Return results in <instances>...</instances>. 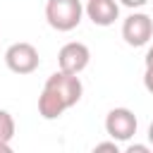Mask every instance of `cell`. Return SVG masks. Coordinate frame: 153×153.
Segmentation results:
<instances>
[{
	"label": "cell",
	"mask_w": 153,
	"mask_h": 153,
	"mask_svg": "<svg viewBox=\"0 0 153 153\" xmlns=\"http://www.w3.org/2000/svg\"><path fill=\"white\" fill-rule=\"evenodd\" d=\"M146 67H153V45L146 50Z\"/></svg>",
	"instance_id": "5bb4252c"
},
{
	"label": "cell",
	"mask_w": 153,
	"mask_h": 153,
	"mask_svg": "<svg viewBox=\"0 0 153 153\" xmlns=\"http://www.w3.org/2000/svg\"><path fill=\"white\" fill-rule=\"evenodd\" d=\"M139 129V120L129 108H112L105 115V134L117 143L129 141Z\"/></svg>",
	"instance_id": "277c9868"
},
{
	"label": "cell",
	"mask_w": 153,
	"mask_h": 153,
	"mask_svg": "<svg viewBox=\"0 0 153 153\" xmlns=\"http://www.w3.org/2000/svg\"><path fill=\"white\" fill-rule=\"evenodd\" d=\"M151 148L146 146V143H129L127 146V153H148Z\"/></svg>",
	"instance_id": "4fadbf2b"
},
{
	"label": "cell",
	"mask_w": 153,
	"mask_h": 153,
	"mask_svg": "<svg viewBox=\"0 0 153 153\" xmlns=\"http://www.w3.org/2000/svg\"><path fill=\"white\" fill-rule=\"evenodd\" d=\"M14 117L7 110H0V143H12L14 139Z\"/></svg>",
	"instance_id": "9c48e42d"
},
{
	"label": "cell",
	"mask_w": 153,
	"mask_h": 153,
	"mask_svg": "<svg viewBox=\"0 0 153 153\" xmlns=\"http://www.w3.org/2000/svg\"><path fill=\"white\" fill-rule=\"evenodd\" d=\"M120 5H124V7H129V10H139V7H143L148 0H117Z\"/></svg>",
	"instance_id": "7c38bea8"
},
{
	"label": "cell",
	"mask_w": 153,
	"mask_h": 153,
	"mask_svg": "<svg viewBox=\"0 0 153 153\" xmlns=\"http://www.w3.org/2000/svg\"><path fill=\"white\" fill-rule=\"evenodd\" d=\"M93 151H112V153H117V151H120V146H117V141H115V139H110V141L96 143V148H93Z\"/></svg>",
	"instance_id": "30bf717a"
},
{
	"label": "cell",
	"mask_w": 153,
	"mask_h": 153,
	"mask_svg": "<svg viewBox=\"0 0 153 153\" xmlns=\"http://www.w3.org/2000/svg\"><path fill=\"white\" fill-rule=\"evenodd\" d=\"M84 5L81 0H48L45 2V22L55 31H72L81 24Z\"/></svg>",
	"instance_id": "6da1fadb"
},
{
	"label": "cell",
	"mask_w": 153,
	"mask_h": 153,
	"mask_svg": "<svg viewBox=\"0 0 153 153\" xmlns=\"http://www.w3.org/2000/svg\"><path fill=\"white\" fill-rule=\"evenodd\" d=\"M65 110H69V108L65 105V100H62L57 93H53L50 88L43 86V91H41V96H38V115H41L43 120H57V117H62Z\"/></svg>",
	"instance_id": "ba28073f"
},
{
	"label": "cell",
	"mask_w": 153,
	"mask_h": 153,
	"mask_svg": "<svg viewBox=\"0 0 153 153\" xmlns=\"http://www.w3.org/2000/svg\"><path fill=\"white\" fill-rule=\"evenodd\" d=\"M143 86H146L148 93H153V67H146V72H143Z\"/></svg>",
	"instance_id": "8fae6325"
},
{
	"label": "cell",
	"mask_w": 153,
	"mask_h": 153,
	"mask_svg": "<svg viewBox=\"0 0 153 153\" xmlns=\"http://www.w3.org/2000/svg\"><path fill=\"white\" fill-rule=\"evenodd\" d=\"M91 62V50L81 41H69L57 53V67L69 74H81Z\"/></svg>",
	"instance_id": "8992f818"
},
{
	"label": "cell",
	"mask_w": 153,
	"mask_h": 153,
	"mask_svg": "<svg viewBox=\"0 0 153 153\" xmlns=\"http://www.w3.org/2000/svg\"><path fill=\"white\" fill-rule=\"evenodd\" d=\"M5 65L14 74H31V72L38 69L41 57H38L36 45H31L26 41H19V43H12L5 50Z\"/></svg>",
	"instance_id": "7a4b0ae2"
},
{
	"label": "cell",
	"mask_w": 153,
	"mask_h": 153,
	"mask_svg": "<svg viewBox=\"0 0 153 153\" xmlns=\"http://www.w3.org/2000/svg\"><path fill=\"white\" fill-rule=\"evenodd\" d=\"M84 12L96 26H110L120 17V2L117 0H86Z\"/></svg>",
	"instance_id": "52a82bcc"
},
{
	"label": "cell",
	"mask_w": 153,
	"mask_h": 153,
	"mask_svg": "<svg viewBox=\"0 0 153 153\" xmlns=\"http://www.w3.org/2000/svg\"><path fill=\"white\" fill-rule=\"evenodd\" d=\"M148 141H151V146H153V122L148 124Z\"/></svg>",
	"instance_id": "9a60e30c"
},
{
	"label": "cell",
	"mask_w": 153,
	"mask_h": 153,
	"mask_svg": "<svg viewBox=\"0 0 153 153\" xmlns=\"http://www.w3.org/2000/svg\"><path fill=\"white\" fill-rule=\"evenodd\" d=\"M122 38L131 48H141L153 38V19L146 12H131L122 22Z\"/></svg>",
	"instance_id": "5b68a950"
},
{
	"label": "cell",
	"mask_w": 153,
	"mask_h": 153,
	"mask_svg": "<svg viewBox=\"0 0 153 153\" xmlns=\"http://www.w3.org/2000/svg\"><path fill=\"white\" fill-rule=\"evenodd\" d=\"M45 88H50L53 93H57L67 108H74L79 100H81V93H84V84L79 79V74H69V72H53L48 79H45Z\"/></svg>",
	"instance_id": "3957f363"
}]
</instances>
